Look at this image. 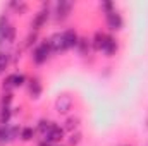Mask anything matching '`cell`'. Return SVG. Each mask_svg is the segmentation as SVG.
Here are the masks:
<instances>
[{"instance_id":"cell-23","label":"cell","mask_w":148,"mask_h":146,"mask_svg":"<svg viewBox=\"0 0 148 146\" xmlns=\"http://www.w3.org/2000/svg\"><path fill=\"white\" fill-rule=\"evenodd\" d=\"M81 141H83V134L79 131H74V132H71L67 136V145L69 146H77Z\"/></svg>"},{"instance_id":"cell-9","label":"cell","mask_w":148,"mask_h":146,"mask_svg":"<svg viewBox=\"0 0 148 146\" xmlns=\"http://www.w3.org/2000/svg\"><path fill=\"white\" fill-rule=\"evenodd\" d=\"M73 107H74V98L71 95L66 93V95L57 96V100H55V112L59 115H69Z\"/></svg>"},{"instance_id":"cell-8","label":"cell","mask_w":148,"mask_h":146,"mask_svg":"<svg viewBox=\"0 0 148 146\" xmlns=\"http://www.w3.org/2000/svg\"><path fill=\"white\" fill-rule=\"evenodd\" d=\"M48 43H50V48H52L53 55H62V53H66L69 50L67 45H66V38H64L62 31H55L53 35H50L48 36Z\"/></svg>"},{"instance_id":"cell-11","label":"cell","mask_w":148,"mask_h":146,"mask_svg":"<svg viewBox=\"0 0 148 146\" xmlns=\"http://www.w3.org/2000/svg\"><path fill=\"white\" fill-rule=\"evenodd\" d=\"M16 38H17V28H16V24H14V23L0 33V41H3L7 46L14 45V43H16Z\"/></svg>"},{"instance_id":"cell-18","label":"cell","mask_w":148,"mask_h":146,"mask_svg":"<svg viewBox=\"0 0 148 146\" xmlns=\"http://www.w3.org/2000/svg\"><path fill=\"white\" fill-rule=\"evenodd\" d=\"M35 136H36V129H35L33 126H23V127H21L19 141H23V143H29V141L35 139Z\"/></svg>"},{"instance_id":"cell-14","label":"cell","mask_w":148,"mask_h":146,"mask_svg":"<svg viewBox=\"0 0 148 146\" xmlns=\"http://www.w3.org/2000/svg\"><path fill=\"white\" fill-rule=\"evenodd\" d=\"M79 124H81V119L77 115H69L66 119V122L62 124V127H64L66 134H71L74 131H79Z\"/></svg>"},{"instance_id":"cell-27","label":"cell","mask_w":148,"mask_h":146,"mask_svg":"<svg viewBox=\"0 0 148 146\" xmlns=\"http://www.w3.org/2000/svg\"><path fill=\"white\" fill-rule=\"evenodd\" d=\"M55 146H66V145H62V143H60V145H55Z\"/></svg>"},{"instance_id":"cell-7","label":"cell","mask_w":148,"mask_h":146,"mask_svg":"<svg viewBox=\"0 0 148 146\" xmlns=\"http://www.w3.org/2000/svg\"><path fill=\"white\" fill-rule=\"evenodd\" d=\"M98 52L103 53V57H114V55H117V52H119V40L115 38V35L105 31Z\"/></svg>"},{"instance_id":"cell-15","label":"cell","mask_w":148,"mask_h":146,"mask_svg":"<svg viewBox=\"0 0 148 146\" xmlns=\"http://www.w3.org/2000/svg\"><path fill=\"white\" fill-rule=\"evenodd\" d=\"M40 40H41V38H40V33H36V31H28V35H26L24 40H23L21 46H23L24 52H26V50H31Z\"/></svg>"},{"instance_id":"cell-2","label":"cell","mask_w":148,"mask_h":146,"mask_svg":"<svg viewBox=\"0 0 148 146\" xmlns=\"http://www.w3.org/2000/svg\"><path fill=\"white\" fill-rule=\"evenodd\" d=\"M48 21H52V3L50 2H41L40 9L33 14L31 21H29V31L40 33L48 24Z\"/></svg>"},{"instance_id":"cell-10","label":"cell","mask_w":148,"mask_h":146,"mask_svg":"<svg viewBox=\"0 0 148 146\" xmlns=\"http://www.w3.org/2000/svg\"><path fill=\"white\" fill-rule=\"evenodd\" d=\"M26 88H28V95H29L31 100H38L43 93V83H41L40 77H29Z\"/></svg>"},{"instance_id":"cell-20","label":"cell","mask_w":148,"mask_h":146,"mask_svg":"<svg viewBox=\"0 0 148 146\" xmlns=\"http://www.w3.org/2000/svg\"><path fill=\"white\" fill-rule=\"evenodd\" d=\"M50 124H52V120L50 119H47V117H40L36 120V126H35V129H36V132L40 136H43L45 132H47V129L50 127Z\"/></svg>"},{"instance_id":"cell-1","label":"cell","mask_w":148,"mask_h":146,"mask_svg":"<svg viewBox=\"0 0 148 146\" xmlns=\"http://www.w3.org/2000/svg\"><path fill=\"white\" fill-rule=\"evenodd\" d=\"M53 57L52 53V48H50V43H48V38H41L36 45L29 50V59L35 65H45L50 59Z\"/></svg>"},{"instance_id":"cell-19","label":"cell","mask_w":148,"mask_h":146,"mask_svg":"<svg viewBox=\"0 0 148 146\" xmlns=\"http://www.w3.org/2000/svg\"><path fill=\"white\" fill-rule=\"evenodd\" d=\"M14 117V110L12 107H5V108H0V126H9L10 120Z\"/></svg>"},{"instance_id":"cell-24","label":"cell","mask_w":148,"mask_h":146,"mask_svg":"<svg viewBox=\"0 0 148 146\" xmlns=\"http://www.w3.org/2000/svg\"><path fill=\"white\" fill-rule=\"evenodd\" d=\"M21 127H23V126H19V124H10V139H12V143H16V141L19 139V136H21Z\"/></svg>"},{"instance_id":"cell-12","label":"cell","mask_w":148,"mask_h":146,"mask_svg":"<svg viewBox=\"0 0 148 146\" xmlns=\"http://www.w3.org/2000/svg\"><path fill=\"white\" fill-rule=\"evenodd\" d=\"M62 33H64V38H66V45H67V48L69 50H76V46H77V41H79V33L74 29V28H66V29H62Z\"/></svg>"},{"instance_id":"cell-17","label":"cell","mask_w":148,"mask_h":146,"mask_svg":"<svg viewBox=\"0 0 148 146\" xmlns=\"http://www.w3.org/2000/svg\"><path fill=\"white\" fill-rule=\"evenodd\" d=\"M7 10H14L16 14H19V16H23V14H26L28 10H29V3L28 2H23V0H16V2H9L7 3Z\"/></svg>"},{"instance_id":"cell-3","label":"cell","mask_w":148,"mask_h":146,"mask_svg":"<svg viewBox=\"0 0 148 146\" xmlns=\"http://www.w3.org/2000/svg\"><path fill=\"white\" fill-rule=\"evenodd\" d=\"M74 3L69 0H57L55 3H52V21L55 24H62L66 23L71 14H73Z\"/></svg>"},{"instance_id":"cell-6","label":"cell","mask_w":148,"mask_h":146,"mask_svg":"<svg viewBox=\"0 0 148 146\" xmlns=\"http://www.w3.org/2000/svg\"><path fill=\"white\" fill-rule=\"evenodd\" d=\"M64 138H66V131H64V127H62L59 122H53V120H52L50 127L47 129V132L41 136V139H45L47 143H50L52 146L60 145Z\"/></svg>"},{"instance_id":"cell-25","label":"cell","mask_w":148,"mask_h":146,"mask_svg":"<svg viewBox=\"0 0 148 146\" xmlns=\"http://www.w3.org/2000/svg\"><path fill=\"white\" fill-rule=\"evenodd\" d=\"M98 7H100V10H102V14H107V12H110V10H114L117 5L114 3V2H100L98 3Z\"/></svg>"},{"instance_id":"cell-13","label":"cell","mask_w":148,"mask_h":146,"mask_svg":"<svg viewBox=\"0 0 148 146\" xmlns=\"http://www.w3.org/2000/svg\"><path fill=\"white\" fill-rule=\"evenodd\" d=\"M10 65H12V52L10 50L0 52V77L5 76V72L9 71Z\"/></svg>"},{"instance_id":"cell-16","label":"cell","mask_w":148,"mask_h":146,"mask_svg":"<svg viewBox=\"0 0 148 146\" xmlns=\"http://www.w3.org/2000/svg\"><path fill=\"white\" fill-rule=\"evenodd\" d=\"M76 52H77L81 57L90 55V52H91V41H90V38H88V36H81V38H79L77 46H76Z\"/></svg>"},{"instance_id":"cell-21","label":"cell","mask_w":148,"mask_h":146,"mask_svg":"<svg viewBox=\"0 0 148 146\" xmlns=\"http://www.w3.org/2000/svg\"><path fill=\"white\" fill-rule=\"evenodd\" d=\"M12 143L10 139V124L9 126H0V146H5Z\"/></svg>"},{"instance_id":"cell-4","label":"cell","mask_w":148,"mask_h":146,"mask_svg":"<svg viewBox=\"0 0 148 146\" xmlns=\"http://www.w3.org/2000/svg\"><path fill=\"white\" fill-rule=\"evenodd\" d=\"M28 76L24 72H10L5 74V77L2 79V91H14L19 89L23 86L28 84Z\"/></svg>"},{"instance_id":"cell-22","label":"cell","mask_w":148,"mask_h":146,"mask_svg":"<svg viewBox=\"0 0 148 146\" xmlns=\"http://www.w3.org/2000/svg\"><path fill=\"white\" fill-rule=\"evenodd\" d=\"M12 102H14V93L12 91H2L0 93V108L12 107Z\"/></svg>"},{"instance_id":"cell-5","label":"cell","mask_w":148,"mask_h":146,"mask_svg":"<svg viewBox=\"0 0 148 146\" xmlns=\"http://www.w3.org/2000/svg\"><path fill=\"white\" fill-rule=\"evenodd\" d=\"M103 17H105V28L109 29V33H112V35L124 28V16H122V12L117 7L114 10H110V12L103 14Z\"/></svg>"},{"instance_id":"cell-28","label":"cell","mask_w":148,"mask_h":146,"mask_svg":"<svg viewBox=\"0 0 148 146\" xmlns=\"http://www.w3.org/2000/svg\"><path fill=\"white\" fill-rule=\"evenodd\" d=\"M147 127H148V119H147Z\"/></svg>"},{"instance_id":"cell-26","label":"cell","mask_w":148,"mask_h":146,"mask_svg":"<svg viewBox=\"0 0 148 146\" xmlns=\"http://www.w3.org/2000/svg\"><path fill=\"white\" fill-rule=\"evenodd\" d=\"M36 146H52V145H50V143H47L45 139H41V138H40V141H38Z\"/></svg>"},{"instance_id":"cell-29","label":"cell","mask_w":148,"mask_h":146,"mask_svg":"<svg viewBox=\"0 0 148 146\" xmlns=\"http://www.w3.org/2000/svg\"><path fill=\"white\" fill-rule=\"evenodd\" d=\"M124 146H131V145H124Z\"/></svg>"}]
</instances>
